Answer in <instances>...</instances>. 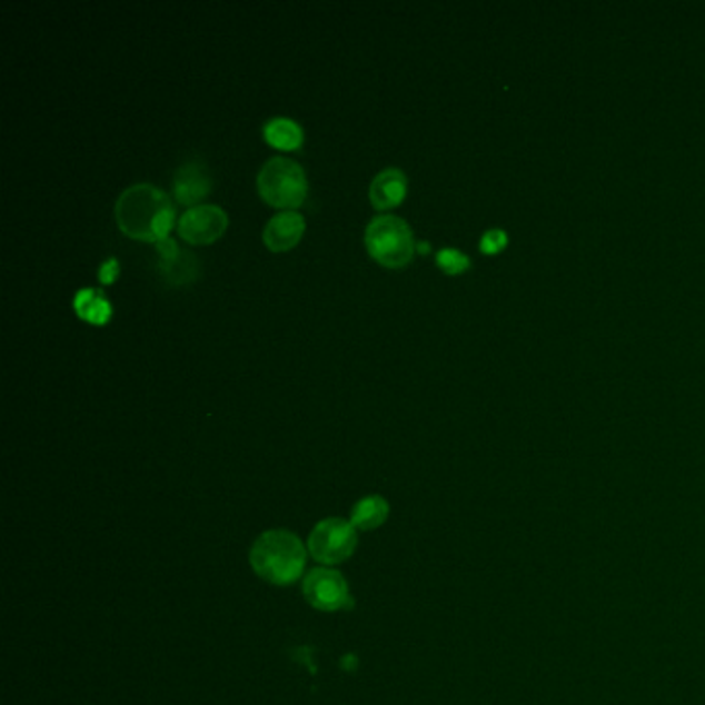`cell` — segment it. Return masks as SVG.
Segmentation results:
<instances>
[{
  "instance_id": "obj_1",
  "label": "cell",
  "mask_w": 705,
  "mask_h": 705,
  "mask_svg": "<svg viewBox=\"0 0 705 705\" xmlns=\"http://www.w3.org/2000/svg\"><path fill=\"white\" fill-rule=\"evenodd\" d=\"M307 550L288 529H271L257 538L250 550V565L255 574L276 586L295 584L302 575Z\"/></svg>"
},
{
  "instance_id": "obj_2",
  "label": "cell",
  "mask_w": 705,
  "mask_h": 705,
  "mask_svg": "<svg viewBox=\"0 0 705 705\" xmlns=\"http://www.w3.org/2000/svg\"><path fill=\"white\" fill-rule=\"evenodd\" d=\"M168 206H172V201L162 189L149 182L131 185L120 192L115 206L118 228L137 240L156 242L153 221Z\"/></svg>"
},
{
  "instance_id": "obj_3",
  "label": "cell",
  "mask_w": 705,
  "mask_h": 705,
  "mask_svg": "<svg viewBox=\"0 0 705 705\" xmlns=\"http://www.w3.org/2000/svg\"><path fill=\"white\" fill-rule=\"evenodd\" d=\"M367 249L385 267H404L414 255V236L408 221L397 216H377L365 230Z\"/></svg>"
},
{
  "instance_id": "obj_4",
  "label": "cell",
  "mask_w": 705,
  "mask_h": 705,
  "mask_svg": "<svg viewBox=\"0 0 705 705\" xmlns=\"http://www.w3.org/2000/svg\"><path fill=\"white\" fill-rule=\"evenodd\" d=\"M257 187L265 201L276 207H298L309 191L302 166L281 156L264 163L257 177Z\"/></svg>"
},
{
  "instance_id": "obj_5",
  "label": "cell",
  "mask_w": 705,
  "mask_h": 705,
  "mask_svg": "<svg viewBox=\"0 0 705 705\" xmlns=\"http://www.w3.org/2000/svg\"><path fill=\"white\" fill-rule=\"evenodd\" d=\"M356 544H358V536H356L352 522H346L339 517L324 519L310 532V555L329 565L344 563L346 558L352 557Z\"/></svg>"
},
{
  "instance_id": "obj_6",
  "label": "cell",
  "mask_w": 705,
  "mask_h": 705,
  "mask_svg": "<svg viewBox=\"0 0 705 705\" xmlns=\"http://www.w3.org/2000/svg\"><path fill=\"white\" fill-rule=\"evenodd\" d=\"M305 598L309 600L310 606L319 608V610H339L352 604V596L348 589V582L344 579V575L334 569H312L305 577Z\"/></svg>"
},
{
  "instance_id": "obj_7",
  "label": "cell",
  "mask_w": 705,
  "mask_h": 705,
  "mask_svg": "<svg viewBox=\"0 0 705 705\" xmlns=\"http://www.w3.org/2000/svg\"><path fill=\"white\" fill-rule=\"evenodd\" d=\"M228 226L226 211L218 206H195L178 220V235L191 245H209L224 235Z\"/></svg>"
},
{
  "instance_id": "obj_8",
  "label": "cell",
  "mask_w": 705,
  "mask_h": 705,
  "mask_svg": "<svg viewBox=\"0 0 705 705\" xmlns=\"http://www.w3.org/2000/svg\"><path fill=\"white\" fill-rule=\"evenodd\" d=\"M305 232V218L296 211H279L265 224L264 242L269 250H288L295 247Z\"/></svg>"
},
{
  "instance_id": "obj_9",
  "label": "cell",
  "mask_w": 705,
  "mask_h": 705,
  "mask_svg": "<svg viewBox=\"0 0 705 705\" xmlns=\"http://www.w3.org/2000/svg\"><path fill=\"white\" fill-rule=\"evenodd\" d=\"M211 191V177L201 162H185L175 175V197L182 206L199 203Z\"/></svg>"
},
{
  "instance_id": "obj_10",
  "label": "cell",
  "mask_w": 705,
  "mask_h": 705,
  "mask_svg": "<svg viewBox=\"0 0 705 705\" xmlns=\"http://www.w3.org/2000/svg\"><path fill=\"white\" fill-rule=\"evenodd\" d=\"M408 191L406 175L397 168H385L370 182V201L377 209L399 206Z\"/></svg>"
},
{
  "instance_id": "obj_11",
  "label": "cell",
  "mask_w": 705,
  "mask_h": 705,
  "mask_svg": "<svg viewBox=\"0 0 705 705\" xmlns=\"http://www.w3.org/2000/svg\"><path fill=\"white\" fill-rule=\"evenodd\" d=\"M73 307L81 319H86V321L93 325L106 324L110 319V315H112V307H110L108 298L98 288L79 290L75 295Z\"/></svg>"
},
{
  "instance_id": "obj_12",
  "label": "cell",
  "mask_w": 705,
  "mask_h": 705,
  "mask_svg": "<svg viewBox=\"0 0 705 705\" xmlns=\"http://www.w3.org/2000/svg\"><path fill=\"white\" fill-rule=\"evenodd\" d=\"M265 139L267 143H271L274 148L296 149L302 143V127L292 120V118H271L269 122H265Z\"/></svg>"
},
{
  "instance_id": "obj_13",
  "label": "cell",
  "mask_w": 705,
  "mask_h": 705,
  "mask_svg": "<svg viewBox=\"0 0 705 705\" xmlns=\"http://www.w3.org/2000/svg\"><path fill=\"white\" fill-rule=\"evenodd\" d=\"M389 515V505L383 497H367L358 500L352 512V526L358 529H375L385 524Z\"/></svg>"
},
{
  "instance_id": "obj_14",
  "label": "cell",
  "mask_w": 705,
  "mask_h": 705,
  "mask_svg": "<svg viewBox=\"0 0 705 705\" xmlns=\"http://www.w3.org/2000/svg\"><path fill=\"white\" fill-rule=\"evenodd\" d=\"M437 265L441 267L445 274L456 276V274H461V271H466L470 267V257L464 255L461 250L447 247V249H441L437 252Z\"/></svg>"
},
{
  "instance_id": "obj_15",
  "label": "cell",
  "mask_w": 705,
  "mask_h": 705,
  "mask_svg": "<svg viewBox=\"0 0 705 705\" xmlns=\"http://www.w3.org/2000/svg\"><path fill=\"white\" fill-rule=\"evenodd\" d=\"M507 242H509L507 232L500 230V228H493V230H486L483 238H480V250L485 255H497V252L507 247Z\"/></svg>"
},
{
  "instance_id": "obj_16",
  "label": "cell",
  "mask_w": 705,
  "mask_h": 705,
  "mask_svg": "<svg viewBox=\"0 0 705 705\" xmlns=\"http://www.w3.org/2000/svg\"><path fill=\"white\" fill-rule=\"evenodd\" d=\"M118 276V261L115 257H110V259H106L102 265H100V269H98V278L102 284H112L115 278Z\"/></svg>"
},
{
  "instance_id": "obj_17",
  "label": "cell",
  "mask_w": 705,
  "mask_h": 705,
  "mask_svg": "<svg viewBox=\"0 0 705 705\" xmlns=\"http://www.w3.org/2000/svg\"><path fill=\"white\" fill-rule=\"evenodd\" d=\"M156 249L160 252V257H162V261H172V259H177L178 250L177 242L172 240V238H163V240H158L156 242Z\"/></svg>"
},
{
  "instance_id": "obj_18",
  "label": "cell",
  "mask_w": 705,
  "mask_h": 705,
  "mask_svg": "<svg viewBox=\"0 0 705 705\" xmlns=\"http://www.w3.org/2000/svg\"><path fill=\"white\" fill-rule=\"evenodd\" d=\"M418 249H420V252H427L428 250L427 242H420V245H418Z\"/></svg>"
}]
</instances>
